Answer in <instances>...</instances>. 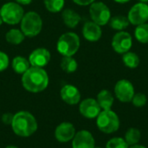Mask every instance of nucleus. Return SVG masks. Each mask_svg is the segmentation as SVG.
<instances>
[{
	"label": "nucleus",
	"mask_w": 148,
	"mask_h": 148,
	"mask_svg": "<svg viewBox=\"0 0 148 148\" xmlns=\"http://www.w3.org/2000/svg\"><path fill=\"white\" fill-rule=\"evenodd\" d=\"M95 141L92 134L87 130H81L72 140V148H95Z\"/></svg>",
	"instance_id": "nucleus-14"
},
{
	"label": "nucleus",
	"mask_w": 148,
	"mask_h": 148,
	"mask_svg": "<svg viewBox=\"0 0 148 148\" xmlns=\"http://www.w3.org/2000/svg\"><path fill=\"white\" fill-rule=\"evenodd\" d=\"M129 21L128 18L127 16H121V15H118V16H114V17H111L110 21H109V24L110 27L113 29L118 30V31H122L125 29H127L129 25Z\"/></svg>",
	"instance_id": "nucleus-21"
},
{
	"label": "nucleus",
	"mask_w": 148,
	"mask_h": 148,
	"mask_svg": "<svg viewBox=\"0 0 148 148\" xmlns=\"http://www.w3.org/2000/svg\"><path fill=\"white\" fill-rule=\"evenodd\" d=\"M127 18L133 25H140L148 21V4L144 3H137L132 6L128 11Z\"/></svg>",
	"instance_id": "nucleus-9"
},
{
	"label": "nucleus",
	"mask_w": 148,
	"mask_h": 148,
	"mask_svg": "<svg viewBox=\"0 0 148 148\" xmlns=\"http://www.w3.org/2000/svg\"><path fill=\"white\" fill-rule=\"evenodd\" d=\"M82 35L84 38L88 42H97L102 36V30L100 25L96 24L93 21L86 22L82 27Z\"/></svg>",
	"instance_id": "nucleus-16"
},
{
	"label": "nucleus",
	"mask_w": 148,
	"mask_h": 148,
	"mask_svg": "<svg viewBox=\"0 0 148 148\" xmlns=\"http://www.w3.org/2000/svg\"><path fill=\"white\" fill-rule=\"evenodd\" d=\"M33 0H16V3H19L20 5H28Z\"/></svg>",
	"instance_id": "nucleus-32"
},
{
	"label": "nucleus",
	"mask_w": 148,
	"mask_h": 148,
	"mask_svg": "<svg viewBox=\"0 0 148 148\" xmlns=\"http://www.w3.org/2000/svg\"><path fill=\"white\" fill-rule=\"evenodd\" d=\"M61 69L68 74H71L76 71L78 63L73 56H63L60 62Z\"/></svg>",
	"instance_id": "nucleus-22"
},
{
	"label": "nucleus",
	"mask_w": 148,
	"mask_h": 148,
	"mask_svg": "<svg viewBox=\"0 0 148 148\" xmlns=\"http://www.w3.org/2000/svg\"><path fill=\"white\" fill-rule=\"evenodd\" d=\"M106 148H128V145L123 138L115 137L108 141Z\"/></svg>",
	"instance_id": "nucleus-27"
},
{
	"label": "nucleus",
	"mask_w": 148,
	"mask_h": 148,
	"mask_svg": "<svg viewBox=\"0 0 148 148\" xmlns=\"http://www.w3.org/2000/svg\"><path fill=\"white\" fill-rule=\"evenodd\" d=\"M75 134V128L72 123L62 122L56 127L55 130V138L61 143H67L73 140Z\"/></svg>",
	"instance_id": "nucleus-13"
},
{
	"label": "nucleus",
	"mask_w": 148,
	"mask_h": 148,
	"mask_svg": "<svg viewBox=\"0 0 148 148\" xmlns=\"http://www.w3.org/2000/svg\"><path fill=\"white\" fill-rule=\"evenodd\" d=\"M49 75L43 68L30 67L22 76L23 87L30 93H40L49 85Z\"/></svg>",
	"instance_id": "nucleus-1"
},
{
	"label": "nucleus",
	"mask_w": 148,
	"mask_h": 148,
	"mask_svg": "<svg viewBox=\"0 0 148 148\" xmlns=\"http://www.w3.org/2000/svg\"><path fill=\"white\" fill-rule=\"evenodd\" d=\"M131 101H132L134 106H135L137 108H142L147 104V95L145 94L137 93V94H134V95Z\"/></svg>",
	"instance_id": "nucleus-28"
},
{
	"label": "nucleus",
	"mask_w": 148,
	"mask_h": 148,
	"mask_svg": "<svg viewBox=\"0 0 148 148\" xmlns=\"http://www.w3.org/2000/svg\"><path fill=\"white\" fill-rule=\"evenodd\" d=\"M50 58V52L46 48H37L30 53L28 60L31 67L43 68L49 64Z\"/></svg>",
	"instance_id": "nucleus-11"
},
{
	"label": "nucleus",
	"mask_w": 148,
	"mask_h": 148,
	"mask_svg": "<svg viewBox=\"0 0 148 148\" xmlns=\"http://www.w3.org/2000/svg\"><path fill=\"white\" fill-rule=\"evenodd\" d=\"M24 34L21 29H11L5 34V40L8 43L12 45H19L25 39Z\"/></svg>",
	"instance_id": "nucleus-20"
},
{
	"label": "nucleus",
	"mask_w": 148,
	"mask_h": 148,
	"mask_svg": "<svg viewBox=\"0 0 148 148\" xmlns=\"http://www.w3.org/2000/svg\"><path fill=\"white\" fill-rule=\"evenodd\" d=\"M20 23L22 32L28 37H35L38 36L42 29V19L36 11L24 13Z\"/></svg>",
	"instance_id": "nucleus-3"
},
{
	"label": "nucleus",
	"mask_w": 148,
	"mask_h": 148,
	"mask_svg": "<svg viewBox=\"0 0 148 148\" xmlns=\"http://www.w3.org/2000/svg\"><path fill=\"white\" fill-rule=\"evenodd\" d=\"M140 3H147L148 0H138Z\"/></svg>",
	"instance_id": "nucleus-35"
},
{
	"label": "nucleus",
	"mask_w": 148,
	"mask_h": 148,
	"mask_svg": "<svg viewBox=\"0 0 148 148\" xmlns=\"http://www.w3.org/2000/svg\"><path fill=\"white\" fill-rule=\"evenodd\" d=\"M101 107L96 100L93 98H87L81 101L79 111L81 114L87 119H94L98 116L101 112Z\"/></svg>",
	"instance_id": "nucleus-12"
},
{
	"label": "nucleus",
	"mask_w": 148,
	"mask_h": 148,
	"mask_svg": "<svg viewBox=\"0 0 148 148\" xmlns=\"http://www.w3.org/2000/svg\"><path fill=\"white\" fill-rule=\"evenodd\" d=\"M114 1L116 3H126L130 2L131 0H114Z\"/></svg>",
	"instance_id": "nucleus-33"
},
{
	"label": "nucleus",
	"mask_w": 148,
	"mask_h": 148,
	"mask_svg": "<svg viewBox=\"0 0 148 148\" xmlns=\"http://www.w3.org/2000/svg\"><path fill=\"white\" fill-rule=\"evenodd\" d=\"M134 36L136 40L140 43H148V23L138 25L134 30Z\"/></svg>",
	"instance_id": "nucleus-25"
},
{
	"label": "nucleus",
	"mask_w": 148,
	"mask_h": 148,
	"mask_svg": "<svg viewBox=\"0 0 148 148\" xmlns=\"http://www.w3.org/2000/svg\"><path fill=\"white\" fill-rule=\"evenodd\" d=\"M89 14L91 20L100 26L108 24L111 19V10L102 2H94L90 4Z\"/></svg>",
	"instance_id": "nucleus-7"
},
{
	"label": "nucleus",
	"mask_w": 148,
	"mask_h": 148,
	"mask_svg": "<svg viewBox=\"0 0 148 148\" xmlns=\"http://www.w3.org/2000/svg\"><path fill=\"white\" fill-rule=\"evenodd\" d=\"M140 138H141L140 131L137 128L131 127L126 132L124 140L127 142V144L131 147V146L138 144L139 141L140 140Z\"/></svg>",
	"instance_id": "nucleus-24"
},
{
	"label": "nucleus",
	"mask_w": 148,
	"mask_h": 148,
	"mask_svg": "<svg viewBox=\"0 0 148 148\" xmlns=\"http://www.w3.org/2000/svg\"><path fill=\"white\" fill-rule=\"evenodd\" d=\"M13 116H14V114H12L10 113L3 114V116H2L3 123L5 124V125H11V122H12V120H13Z\"/></svg>",
	"instance_id": "nucleus-30"
},
{
	"label": "nucleus",
	"mask_w": 148,
	"mask_h": 148,
	"mask_svg": "<svg viewBox=\"0 0 148 148\" xmlns=\"http://www.w3.org/2000/svg\"><path fill=\"white\" fill-rule=\"evenodd\" d=\"M46 10L51 13H57L62 10L65 0H43Z\"/></svg>",
	"instance_id": "nucleus-26"
},
{
	"label": "nucleus",
	"mask_w": 148,
	"mask_h": 148,
	"mask_svg": "<svg viewBox=\"0 0 148 148\" xmlns=\"http://www.w3.org/2000/svg\"><path fill=\"white\" fill-rule=\"evenodd\" d=\"M112 48L118 54H125L130 50L133 45L132 36L124 30L117 32L112 38Z\"/></svg>",
	"instance_id": "nucleus-8"
},
{
	"label": "nucleus",
	"mask_w": 148,
	"mask_h": 148,
	"mask_svg": "<svg viewBox=\"0 0 148 148\" xmlns=\"http://www.w3.org/2000/svg\"><path fill=\"white\" fill-rule=\"evenodd\" d=\"M60 96L62 100L69 105H76L81 101V93L79 89L71 84L64 85L62 88Z\"/></svg>",
	"instance_id": "nucleus-15"
},
{
	"label": "nucleus",
	"mask_w": 148,
	"mask_h": 148,
	"mask_svg": "<svg viewBox=\"0 0 148 148\" xmlns=\"http://www.w3.org/2000/svg\"><path fill=\"white\" fill-rule=\"evenodd\" d=\"M122 62L126 67H127L129 69H135L139 66L140 60L136 53L128 51V52L123 54Z\"/></svg>",
	"instance_id": "nucleus-23"
},
{
	"label": "nucleus",
	"mask_w": 148,
	"mask_h": 148,
	"mask_svg": "<svg viewBox=\"0 0 148 148\" xmlns=\"http://www.w3.org/2000/svg\"><path fill=\"white\" fill-rule=\"evenodd\" d=\"M11 66L13 70L18 75H23L31 67L29 60L21 56H17L13 58Z\"/></svg>",
	"instance_id": "nucleus-19"
},
{
	"label": "nucleus",
	"mask_w": 148,
	"mask_h": 148,
	"mask_svg": "<svg viewBox=\"0 0 148 148\" xmlns=\"http://www.w3.org/2000/svg\"><path fill=\"white\" fill-rule=\"evenodd\" d=\"M96 101L101 109L110 110L114 104V98L110 91H108L107 89H103V90L100 91L99 94L97 95Z\"/></svg>",
	"instance_id": "nucleus-18"
},
{
	"label": "nucleus",
	"mask_w": 148,
	"mask_h": 148,
	"mask_svg": "<svg viewBox=\"0 0 148 148\" xmlns=\"http://www.w3.org/2000/svg\"><path fill=\"white\" fill-rule=\"evenodd\" d=\"M3 20H2V17H1V16H0V26L2 25V23H3Z\"/></svg>",
	"instance_id": "nucleus-37"
},
{
	"label": "nucleus",
	"mask_w": 148,
	"mask_h": 148,
	"mask_svg": "<svg viewBox=\"0 0 148 148\" xmlns=\"http://www.w3.org/2000/svg\"><path fill=\"white\" fill-rule=\"evenodd\" d=\"M96 125L104 134H113L120 127V119L117 114L110 110H102L96 117Z\"/></svg>",
	"instance_id": "nucleus-5"
},
{
	"label": "nucleus",
	"mask_w": 148,
	"mask_h": 148,
	"mask_svg": "<svg viewBox=\"0 0 148 148\" xmlns=\"http://www.w3.org/2000/svg\"><path fill=\"white\" fill-rule=\"evenodd\" d=\"M10 63V60H9V56L6 53L0 51V72L4 71Z\"/></svg>",
	"instance_id": "nucleus-29"
},
{
	"label": "nucleus",
	"mask_w": 148,
	"mask_h": 148,
	"mask_svg": "<svg viewBox=\"0 0 148 148\" xmlns=\"http://www.w3.org/2000/svg\"><path fill=\"white\" fill-rule=\"evenodd\" d=\"M81 45L80 37L74 32L62 34L56 42L57 51L63 56H73L79 50Z\"/></svg>",
	"instance_id": "nucleus-4"
},
{
	"label": "nucleus",
	"mask_w": 148,
	"mask_h": 148,
	"mask_svg": "<svg viewBox=\"0 0 148 148\" xmlns=\"http://www.w3.org/2000/svg\"><path fill=\"white\" fill-rule=\"evenodd\" d=\"M75 3L82 6H86V5H90L93 3L95 0H72Z\"/></svg>",
	"instance_id": "nucleus-31"
},
{
	"label": "nucleus",
	"mask_w": 148,
	"mask_h": 148,
	"mask_svg": "<svg viewBox=\"0 0 148 148\" xmlns=\"http://www.w3.org/2000/svg\"><path fill=\"white\" fill-rule=\"evenodd\" d=\"M23 15L24 10L23 7L16 2L5 3L0 9V16L3 22L9 25L19 23Z\"/></svg>",
	"instance_id": "nucleus-6"
},
{
	"label": "nucleus",
	"mask_w": 148,
	"mask_h": 148,
	"mask_svg": "<svg viewBox=\"0 0 148 148\" xmlns=\"http://www.w3.org/2000/svg\"><path fill=\"white\" fill-rule=\"evenodd\" d=\"M129 148H147V147H144V146H141V145H138V144H136V145L131 146Z\"/></svg>",
	"instance_id": "nucleus-34"
},
{
	"label": "nucleus",
	"mask_w": 148,
	"mask_h": 148,
	"mask_svg": "<svg viewBox=\"0 0 148 148\" xmlns=\"http://www.w3.org/2000/svg\"><path fill=\"white\" fill-rule=\"evenodd\" d=\"M5 148H18L17 147H16V146H8V147H6Z\"/></svg>",
	"instance_id": "nucleus-36"
},
{
	"label": "nucleus",
	"mask_w": 148,
	"mask_h": 148,
	"mask_svg": "<svg viewBox=\"0 0 148 148\" xmlns=\"http://www.w3.org/2000/svg\"><path fill=\"white\" fill-rule=\"evenodd\" d=\"M62 18L64 24L70 29H75L82 20L81 16L72 9H65L62 10Z\"/></svg>",
	"instance_id": "nucleus-17"
},
{
	"label": "nucleus",
	"mask_w": 148,
	"mask_h": 148,
	"mask_svg": "<svg viewBox=\"0 0 148 148\" xmlns=\"http://www.w3.org/2000/svg\"><path fill=\"white\" fill-rule=\"evenodd\" d=\"M114 94L120 101L125 103L130 102L135 94L134 85L128 80H120L114 86Z\"/></svg>",
	"instance_id": "nucleus-10"
},
{
	"label": "nucleus",
	"mask_w": 148,
	"mask_h": 148,
	"mask_svg": "<svg viewBox=\"0 0 148 148\" xmlns=\"http://www.w3.org/2000/svg\"><path fill=\"white\" fill-rule=\"evenodd\" d=\"M95 148H102V147H95Z\"/></svg>",
	"instance_id": "nucleus-38"
},
{
	"label": "nucleus",
	"mask_w": 148,
	"mask_h": 148,
	"mask_svg": "<svg viewBox=\"0 0 148 148\" xmlns=\"http://www.w3.org/2000/svg\"><path fill=\"white\" fill-rule=\"evenodd\" d=\"M10 126L16 135L23 138L34 134L38 127L34 115L27 111H19L15 114Z\"/></svg>",
	"instance_id": "nucleus-2"
}]
</instances>
